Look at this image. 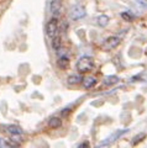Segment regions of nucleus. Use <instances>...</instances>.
<instances>
[{
  "mask_svg": "<svg viewBox=\"0 0 147 148\" xmlns=\"http://www.w3.org/2000/svg\"><path fill=\"white\" fill-rule=\"evenodd\" d=\"M93 68H94V59L89 57V56L80 57L79 61L77 62V71L79 73H88L93 71Z\"/></svg>",
  "mask_w": 147,
  "mask_h": 148,
  "instance_id": "obj_1",
  "label": "nucleus"
},
{
  "mask_svg": "<svg viewBox=\"0 0 147 148\" xmlns=\"http://www.w3.org/2000/svg\"><path fill=\"white\" fill-rule=\"evenodd\" d=\"M6 131L8 133L11 135V140L12 141H16V142H21L22 140V135H24V131L19 127V126H15V125H9L6 127Z\"/></svg>",
  "mask_w": 147,
  "mask_h": 148,
  "instance_id": "obj_2",
  "label": "nucleus"
},
{
  "mask_svg": "<svg viewBox=\"0 0 147 148\" xmlns=\"http://www.w3.org/2000/svg\"><path fill=\"white\" fill-rule=\"evenodd\" d=\"M57 31H58V21L57 17H53L46 25V32H47V36L49 38H53V37H56Z\"/></svg>",
  "mask_w": 147,
  "mask_h": 148,
  "instance_id": "obj_3",
  "label": "nucleus"
},
{
  "mask_svg": "<svg viewBox=\"0 0 147 148\" xmlns=\"http://www.w3.org/2000/svg\"><path fill=\"white\" fill-rule=\"evenodd\" d=\"M126 132H128V128H125V130H117V131H115V132H114L111 136H109V137H108V138H106V140H105L104 142H102V143H100V145H99V147H106V146H109L110 143L115 142V141L117 140L119 137H120V136H122L124 133H126Z\"/></svg>",
  "mask_w": 147,
  "mask_h": 148,
  "instance_id": "obj_4",
  "label": "nucleus"
},
{
  "mask_svg": "<svg viewBox=\"0 0 147 148\" xmlns=\"http://www.w3.org/2000/svg\"><path fill=\"white\" fill-rule=\"evenodd\" d=\"M69 15H71L72 20H79V18L85 16V10H84V8L82 5L77 4V5L72 6L71 11H69Z\"/></svg>",
  "mask_w": 147,
  "mask_h": 148,
  "instance_id": "obj_5",
  "label": "nucleus"
},
{
  "mask_svg": "<svg viewBox=\"0 0 147 148\" xmlns=\"http://www.w3.org/2000/svg\"><path fill=\"white\" fill-rule=\"evenodd\" d=\"M119 45H120V38L116 37V36H111L104 42L103 47H104V49H106V51H111L114 48H116Z\"/></svg>",
  "mask_w": 147,
  "mask_h": 148,
  "instance_id": "obj_6",
  "label": "nucleus"
},
{
  "mask_svg": "<svg viewBox=\"0 0 147 148\" xmlns=\"http://www.w3.org/2000/svg\"><path fill=\"white\" fill-rule=\"evenodd\" d=\"M61 9H62V1L61 0H51L49 4V10L53 14L54 16H57L61 14Z\"/></svg>",
  "mask_w": 147,
  "mask_h": 148,
  "instance_id": "obj_7",
  "label": "nucleus"
},
{
  "mask_svg": "<svg viewBox=\"0 0 147 148\" xmlns=\"http://www.w3.org/2000/svg\"><path fill=\"white\" fill-rule=\"evenodd\" d=\"M57 66L61 68V69H64V68H68L69 66V58L67 57V56H59L58 61H57Z\"/></svg>",
  "mask_w": 147,
  "mask_h": 148,
  "instance_id": "obj_8",
  "label": "nucleus"
},
{
  "mask_svg": "<svg viewBox=\"0 0 147 148\" xmlns=\"http://www.w3.org/2000/svg\"><path fill=\"white\" fill-rule=\"evenodd\" d=\"M4 147H19V143H16L12 140H5V138L0 137V148Z\"/></svg>",
  "mask_w": 147,
  "mask_h": 148,
  "instance_id": "obj_9",
  "label": "nucleus"
},
{
  "mask_svg": "<svg viewBox=\"0 0 147 148\" xmlns=\"http://www.w3.org/2000/svg\"><path fill=\"white\" fill-rule=\"evenodd\" d=\"M82 80H83V78H82V75H78V74H73V75L68 77V84H71V85L80 84Z\"/></svg>",
  "mask_w": 147,
  "mask_h": 148,
  "instance_id": "obj_10",
  "label": "nucleus"
},
{
  "mask_svg": "<svg viewBox=\"0 0 147 148\" xmlns=\"http://www.w3.org/2000/svg\"><path fill=\"white\" fill-rule=\"evenodd\" d=\"M48 126L51 127V128H53V130L59 128V127L62 126V120H61V119H58V117H52V119H49Z\"/></svg>",
  "mask_w": 147,
  "mask_h": 148,
  "instance_id": "obj_11",
  "label": "nucleus"
},
{
  "mask_svg": "<svg viewBox=\"0 0 147 148\" xmlns=\"http://www.w3.org/2000/svg\"><path fill=\"white\" fill-rule=\"evenodd\" d=\"M96 84V79L94 77H89L84 79V88L85 89H90V88H93L94 85Z\"/></svg>",
  "mask_w": 147,
  "mask_h": 148,
  "instance_id": "obj_12",
  "label": "nucleus"
},
{
  "mask_svg": "<svg viewBox=\"0 0 147 148\" xmlns=\"http://www.w3.org/2000/svg\"><path fill=\"white\" fill-rule=\"evenodd\" d=\"M120 80L119 77H114V75H110V77H106L104 79V85H113V84H116V83Z\"/></svg>",
  "mask_w": 147,
  "mask_h": 148,
  "instance_id": "obj_13",
  "label": "nucleus"
},
{
  "mask_svg": "<svg viewBox=\"0 0 147 148\" xmlns=\"http://www.w3.org/2000/svg\"><path fill=\"white\" fill-rule=\"evenodd\" d=\"M108 24H109V17L106 15H100L98 17V25L100 27H105Z\"/></svg>",
  "mask_w": 147,
  "mask_h": 148,
  "instance_id": "obj_14",
  "label": "nucleus"
},
{
  "mask_svg": "<svg viewBox=\"0 0 147 148\" xmlns=\"http://www.w3.org/2000/svg\"><path fill=\"white\" fill-rule=\"evenodd\" d=\"M52 47L54 51H58L59 48H61V45H62V41H61V37H53L52 38Z\"/></svg>",
  "mask_w": 147,
  "mask_h": 148,
  "instance_id": "obj_15",
  "label": "nucleus"
},
{
  "mask_svg": "<svg viewBox=\"0 0 147 148\" xmlns=\"http://www.w3.org/2000/svg\"><path fill=\"white\" fill-rule=\"evenodd\" d=\"M121 17H122L125 21H127V22H131V21L135 18V16L132 15L130 11H124V12H121Z\"/></svg>",
  "mask_w": 147,
  "mask_h": 148,
  "instance_id": "obj_16",
  "label": "nucleus"
},
{
  "mask_svg": "<svg viewBox=\"0 0 147 148\" xmlns=\"http://www.w3.org/2000/svg\"><path fill=\"white\" fill-rule=\"evenodd\" d=\"M145 137H146L145 133H139V135H136V136L134 137V140H132V145L135 146V145H137V143H140Z\"/></svg>",
  "mask_w": 147,
  "mask_h": 148,
  "instance_id": "obj_17",
  "label": "nucleus"
},
{
  "mask_svg": "<svg viewBox=\"0 0 147 148\" xmlns=\"http://www.w3.org/2000/svg\"><path fill=\"white\" fill-rule=\"evenodd\" d=\"M80 148H83V147H89V143L88 142H84V143H82V145H79Z\"/></svg>",
  "mask_w": 147,
  "mask_h": 148,
  "instance_id": "obj_18",
  "label": "nucleus"
}]
</instances>
